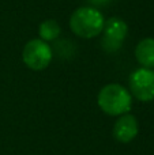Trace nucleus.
Returning a JSON list of instances; mask_svg holds the SVG:
<instances>
[{"label": "nucleus", "mask_w": 154, "mask_h": 155, "mask_svg": "<svg viewBox=\"0 0 154 155\" xmlns=\"http://www.w3.org/2000/svg\"><path fill=\"white\" fill-rule=\"evenodd\" d=\"M130 93L141 102H150L154 99V70L138 68L128 79Z\"/></svg>", "instance_id": "obj_5"}, {"label": "nucleus", "mask_w": 154, "mask_h": 155, "mask_svg": "<svg viewBox=\"0 0 154 155\" xmlns=\"http://www.w3.org/2000/svg\"><path fill=\"white\" fill-rule=\"evenodd\" d=\"M139 125L135 116L126 113L119 116L117 121L113 125V136L120 143H130L138 136Z\"/></svg>", "instance_id": "obj_6"}, {"label": "nucleus", "mask_w": 154, "mask_h": 155, "mask_svg": "<svg viewBox=\"0 0 154 155\" xmlns=\"http://www.w3.org/2000/svg\"><path fill=\"white\" fill-rule=\"evenodd\" d=\"M105 19L95 7H81L72 12L70 27L74 34L81 38H94L102 33Z\"/></svg>", "instance_id": "obj_2"}, {"label": "nucleus", "mask_w": 154, "mask_h": 155, "mask_svg": "<svg viewBox=\"0 0 154 155\" xmlns=\"http://www.w3.org/2000/svg\"><path fill=\"white\" fill-rule=\"evenodd\" d=\"M62 33L60 25L57 23L55 19H46L38 27V34H40V40L45 41V42H52V41L57 40Z\"/></svg>", "instance_id": "obj_8"}, {"label": "nucleus", "mask_w": 154, "mask_h": 155, "mask_svg": "<svg viewBox=\"0 0 154 155\" xmlns=\"http://www.w3.org/2000/svg\"><path fill=\"white\" fill-rule=\"evenodd\" d=\"M100 109L108 116H123L132 107V95L130 90L119 83L104 86L97 97Z\"/></svg>", "instance_id": "obj_1"}, {"label": "nucleus", "mask_w": 154, "mask_h": 155, "mask_svg": "<svg viewBox=\"0 0 154 155\" xmlns=\"http://www.w3.org/2000/svg\"><path fill=\"white\" fill-rule=\"evenodd\" d=\"M87 2H89L90 4L94 5L95 8H97V7H104V5L111 4L113 0H87Z\"/></svg>", "instance_id": "obj_9"}, {"label": "nucleus", "mask_w": 154, "mask_h": 155, "mask_svg": "<svg viewBox=\"0 0 154 155\" xmlns=\"http://www.w3.org/2000/svg\"><path fill=\"white\" fill-rule=\"evenodd\" d=\"M136 61L143 68H154V38L147 37L138 42L135 48Z\"/></svg>", "instance_id": "obj_7"}, {"label": "nucleus", "mask_w": 154, "mask_h": 155, "mask_svg": "<svg viewBox=\"0 0 154 155\" xmlns=\"http://www.w3.org/2000/svg\"><path fill=\"white\" fill-rule=\"evenodd\" d=\"M53 53L48 42L34 38L26 42L22 52V60L25 65L33 71H42L51 64Z\"/></svg>", "instance_id": "obj_3"}, {"label": "nucleus", "mask_w": 154, "mask_h": 155, "mask_svg": "<svg viewBox=\"0 0 154 155\" xmlns=\"http://www.w3.org/2000/svg\"><path fill=\"white\" fill-rule=\"evenodd\" d=\"M127 34L128 26L122 18H117V16L109 18L104 25L101 46L106 53H116L123 46Z\"/></svg>", "instance_id": "obj_4"}]
</instances>
